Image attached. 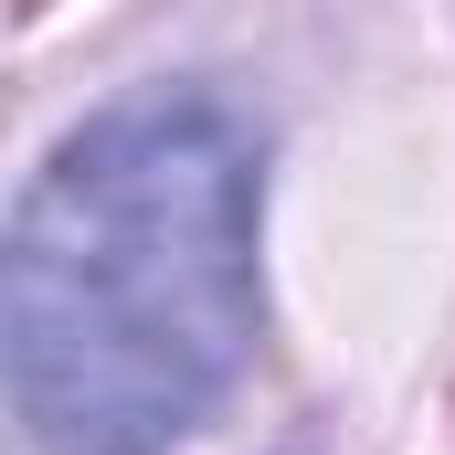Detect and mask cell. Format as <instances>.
Here are the masks:
<instances>
[{"instance_id":"6da1fadb","label":"cell","mask_w":455,"mask_h":455,"mask_svg":"<svg viewBox=\"0 0 455 455\" xmlns=\"http://www.w3.org/2000/svg\"><path fill=\"white\" fill-rule=\"evenodd\" d=\"M254 339V138L212 96L85 116L11 223V403L43 455H159Z\"/></svg>"},{"instance_id":"7a4b0ae2","label":"cell","mask_w":455,"mask_h":455,"mask_svg":"<svg viewBox=\"0 0 455 455\" xmlns=\"http://www.w3.org/2000/svg\"><path fill=\"white\" fill-rule=\"evenodd\" d=\"M11 11H43V0H11Z\"/></svg>"}]
</instances>
